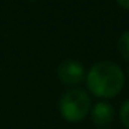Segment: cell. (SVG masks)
Returning <instances> with one entry per match:
<instances>
[{"mask_svg": "<svg viewBox=\"0 0 129 129\" xmlns=\"http://www.w3.org/2000/svg\"><path fill=\"white\" fill-rule=\"evenodd\" d=\"M87 88L88 91L99 99H112L124 87V73L111 61H100L88 70L87 76Z\"/></svg>", "mask_w": 129, "mask_h": 129, "instance_id": "cell-1", "label": "cell"}, {"mask_svg": "<svg viewBox=\"0 0 129 129\" xmlns=\"http://www.w3.org/2000/svg\"><path fill=\"white\" fill-rule=\"evenodd\" d=\"M91 111V97L82 88H70L59 100L61 117L69 123L82 121Z\"/></svg>", "mask_w": 129, "mask_h": 129, "instance_id": "cell-2", "label": "cell"}, {"mask_svg": "<svg viewBox=\"0 0 129 129\" xmlns=\"http://www.w3.org/2000/svg\"><path fill=\"white\" fill-rule=\"evenodd\" d=\"M58 78L64 85L76 87L85 79V69L79 61L66 59L58 66Z\"/></svg>", "mask_w": 129, "mask_h": 129, "instance_id": "cell-3", "label": "cell"}, {"mask_svg": "<svg viewBox=\"0 0 129 129\" xmlns=\"http://www.w3.org/2000/svg\"><path fill=\"white\" fill-rule=\"evenodd\" d=\"M91 120L96 126L105 129L114 120V108L108 102H97L91 108Z\"/></svg>", "mask_w": 129, "mask_h": 129, "instance_id": "cell-4", "label": "cell"}, {"mask_svg": "<svg viewBox=\"0 0 129 129\" xmlns=\"http://www.w3.org/2000/svg\"><path fill=\"white\" fill-rule=\"evenodd\" d=\"M117 47H118V53L121 55V58L129 62V30L123 32L120 35L118 43H117Z\"/></svg>", "mask_w": 129, "mask_h": 129, "instance_id": "cell-5", "label": "cell"}, {"mask_svg": "<svg viewBox=\"0 0 129 129\" xmlns=\"http://www.w3.org/2000/svg\"><path fill=\"white\" fill-rule=\"evenodd\" d=\"M120 121L123 123V126L126 129H129V99L126 102H123V105L120 108Z\"/></svg>", "mask_w": 129, "mask_h": 129, "instance_id": "cell-6", "label": "cell"}, {"mask_svg": "<svg viewBox=\"0 0 129 129\" xmlns=\"http://www.w3.org/2000/svg\"><path fill=\"white\" fill-rule=\"evenodd\" d=\"M115 2L121 6V8H124V9H129V0H115Z\"/></svg>", "mask_w": 129, "mask_h": 129, "instance_id": "cell-7", "label": "cell"}, {"mask_svg": "<svg viewBox=\"0 0 129 129\" xmlns=\"http://www.w3.org/2000/svg\"><path fill=\"white\" fill-rule=\"evenodd\" d=\"M29 2H35V0H29Z\"/></svg>", "mask_w": 129, "mask_h": 129, "instance_id": "cell-8", "label": "cell"}, {"mask_svg": "<svg viewBox=\"0 0 129 129\" xmlns=\"http://www.w3.org/2000/svg\"><path fill=\"white\" fill-rule=\"evenodd\" d=\"M105 129H108V127H105Z\"/></svg>", "mask_w": 129, "mask_h": 129, "instance_id": "cell-9", "label": "cell"}]
</instances>
